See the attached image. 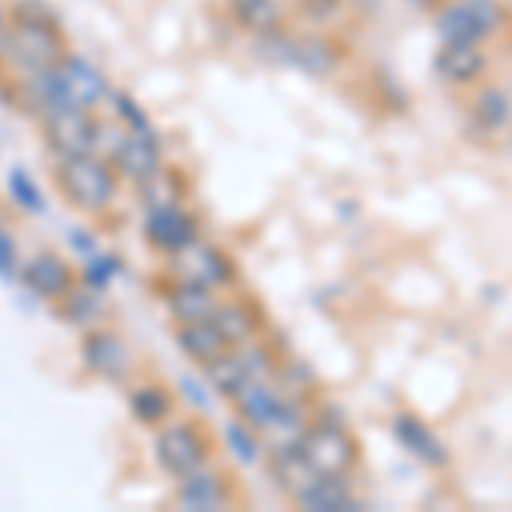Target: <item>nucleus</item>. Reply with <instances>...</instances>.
I'll use <instances>...</instances> for the list:
<instances>
[{
	"instance_id": "obj_1",
	"label": "nucleus",
	"mask_w": 512,
	"mask_h": 512,
	"mask_svg": "<svg viewBox=\"0 0 512 512\" xmlns=\"http://www.w3.org/2000/svg\"><path fill=\"white\" fill-rule=\"evenodd\" d=\"M4 48L28 76H35V72H48L62 62L65 38L59 24L48 18V14H35L28 7H21L11 18V24H7Z\"/></svg>"
},
{
	"instance_id": "obj_2",
	"label": "nucleus",
	"mask_w": 512,
	"mask_h": 512,
	"mask_svg": "<svg viewBox=\"0 0 512 512\" xmlns=\"http://www.w3.org/2000/svg\"><path fill=\"white\" fill-rule=\"evenodd\" d=\"M59 185L69 195L72 205L86 212H103L113 202L117 192V178L103 161L93 154H79V158H62L59 164Z\"/></svg>"
},
{
	"instance_id": "obj_3",
	"label": "nucleus",
	"mask_w": 512,
	"mask_h": 512,
	"mask_svg": "<svg viewBox=\"0 0 512 512\" xmlns=\"http://www.w3.org/2000/svg\"><path fill=\"white\" fill-rule=\"evenodd\" d=\"M41 113H45V140L59 158H79V154L96 151L99 127L89 110L72 103H59Z\"/></svg>"
},
{
	"instance_id": "obj_4",
	"label": "nucleus",
	"mask_w": 512,
	"mask_h": 512,
	"mask_svg": "<svg viewBox=\"0 0 512 512\" xmlns=\"http://www.w3.org/2000/svg\"><path fill=\"white\" fill-rule=\"evenodd\" d=\"M297 448L308 458V465L315 468L318 475H345L355 468L359 461V444L355 437L338 424H321L311 427V431L301 434Z\"/></svg>"
},
{
	"instance_id": "obj_5",
	"label": "nucleus",
	"mask_w": 512,
	"mask_h": 512,
	"mask_svg": "<svg viewBox=\"0 0 512 512\" xmlns=\"http://www.w3.org/2000/svg\"><path fill=\"white\" fill-rule=\"evenodd\" d=\"M154 451H158V465L175 478H185V475H192L195 468H202L205 454H209L205 437L188 424H168L164 431H158Z\"/></svg>"
},
{
	"instance_id": "obj_6",
	"label": "nucleus",
	"mask_w": 512,
	"mask_h": 512,
	"mask_svg": "<svg viewBox=\"0 0 512 512\" xmlns=\"http://www.w3.org/2000/svg\"><path fill=\"white\" fill-rule=\"evenodd\" d=\"M55 72H59V82L65 89V99L69 103L82 106V110L93 113L96 106H103L106 99H110V82H106L103 72L96 69L89 59H82L76 52H65L62 62L55 65Z\"/></svg>"
},
{
	"instance_id": "obj_7",
	"label": "nucleus",
	"mask_w": 512,
	"mask_h": 512,
	"mask_svg": "<svg viewBox=\"0 0 512 512\" xmlns=\"http://www.w3.org/2000/svg\"><path fill=\"white\" fill-rule=\"evenodd\" d=\"M270 373V359L263 352H222L219 359L209 362V383L212 390L222 393V396H233L239 390H246V386L253 383V379H263Z\"/></svg>"
},
{
	"instance_id": "obj_8",
	"label": "nucleus",
	"mask_w": 512,
	"mask_h": 512,
	"mask_svg": "<svg viewBox=\"0 0 512 512\" xmlns=\"http://www.w3.org/2000/svg\"><path fill=\"white\" fill-rule=\"evenodd\" d=\"M434 72L454 89L478 86L489 72V55L482 52V45H444L441 41L434 55Z\"/></svg>"
},
{
	"instance_id": "obj_9",
	"label": "nucleus",
	"mask_w": 512,
	"mask_h": 512,
	"mask_svg": "<svg viewBox=\"0 0 512 512\" xmlns=\"http://www.w3.org/2000/svg\"><path fill=\"white\" fill-rule=\"evenodd\" d=\"M434 31L444 45H482V41L492 38L468 0H444V4H437Z\"/></svg>"
},
{
	"instance_id": "obj_10",
	"label": "nucleus",
	"mask_w": 512,
	"mask_h": 512,
	"mask_svg": "<svg viewBox=\"0 0 512 512\" xmlns=\"http://www.w3.org/2000/svg\"><path fill=\"white\" fill-rule=\"evenodd\" d=\"M393 434H396V441L403 444V451H410L417 461H424V465H431V468H448L451 465L448 444H444L417 414H407V410L396 414L393 417Z\"/></svg>"
},
{
	"instance_id": "obj_11",
	"label": "nucleus",
	"mask_w": 512,
	"mask_h": 512,
	"mask_svg": "<svg viewBox=\"0 0 512 512\" xmlns=\"http://www.w3.org/2000/svg\"><path fill=\"white\" fill-rule=\"evenodd\" d=\"M147 239H151L158 250L178 253L195 243V222L188 219L175 202H158V205H151V216H147Z\"/></svg>"
},
{
	"instance_id": "obj_12",
	"label": "nucleus",
	"mask_w": 512,
	"mask_h": 512,
	"mask_svg": "<svg viewBox=\"0 0 512 512\" xmlns=\"http://www.w3.org/2000/svg\"><path fill=\"white\" fill-rule=\"evenodd\" d=\"M113 161H117V168L127 178H134L137 185H147V181H154L161 171L158 137L127 134L123 140H117V147H113Z\"/></svg>"
},
{
	"instance_id": "obj_13",
	"label": "nucleus",
	"mask_w": 512,
	"mask_h": 512,
	"mask_svg": "<svg viewBox=\"0 0 512 512\" xmlns=\"http://www.w3.org/2000/svg\"><path fill=\"white\" fill-rule=\"evenodd\" d=\"M178 274L181 280H192V284H205V287H222L233 280V263L226 260L219 250H212V246H185V250H178Z\"/></svg>"
},
{
	"instance_id": "obj_14",
	"label": "nucleus",
	"mask_w": 512,
	"mask_h": 512,
	"mask_svg": "<svg viewBox=\"0 0 512 512\" xmlns=\"http://www.w3.org/2000/svg\"><path fill=\"white\" fill-rule=\"evenodd\" d=\"M342 62V52L335 48V41L321 35H294L291 38V59L287 65L308 72V76H332Z\"/></svg>"
},
{
	"instance_id": "obj_15",
	"label": "nucleus",
	"mask_w": 512,
	"mask_h": 512,
	"mask_svg": "<svg viewBox=\"0 0 512 512\" xmlns=\"http://www.w3.org/2000/svg\"><path fill=\"white\" fill-rule=\"evenodd\" d=\"M294 499L311 512H345L355 506L345 475H315Z\"/></svg>"
},
{
	"instance_id": "obj_16",
	"label": "nucleus",
	"mask_w": 512,
	"mask_h": 512,
	"mask_svg": "<svg viewBox=\"0 0 512 512\" xmlns=\"http://www.w3.org/2000/svg\"><path fill=\"white\" fill-rule=\"evenodd\" d=\"M24 284L38 297H62V294H69V287H72V270L62 256L41 253L35 260H28V267H24Z\"/></svg>"
},
{
	"instance_id": "obj_17",
	"label": "nucleus",
	"mask_w": 512,
	"mask_h": 512,
	"mask_svg": "<svg viewBox=\"0 0 512 512\" xmlns=\"http://www.w3.org/2000/svg\"><path fill=\"white\" fill-rule=\"evenodd\" d=\"M178 345L181 352L188 355V359L202 362V366H209L212 359H219L222 352H229V338L219 332L216 321H188V325L178 328Z\"/></svg>"
},
{
	"instance_id": "obj_18",
	"label": "nucleus",
	"mask_w": 512,
	"mask_h": 512,
	"mask_svg": "<svg viewBox=\"0 0 512 512\" xmlns=\"http://www.w3.org/2000/svg\"><path fill=\"white\" fill-rule=\"evenodd\" d=\"M168 308L181 325H188V321H209L216 315L219 301H216V294H212V287L181 280L175 291L168 294Z\"/></svg>"
},
{
	"instance_id": "obj_19",
	"label": "nucleus",
	"mask_w": 512,
	"mask_h": 512,
	"mask_svg": "<svg viewBox=\"0 0 512 512\" xmlns=\"http://www.w3.org/2000/svg\"><path fill=\"white\" fill-rule=\"evenodd\" d=\"M512 120V99L506 89L499 86H482L472 99V123L485 134H499Z\"/></svg>"
},
{
	"instance_id": "obj_20",
	"label": "nucleus",
	"mask_w": 512,
	"mask_h": 512,
	"mask_svg": "<svg viewBox=\"0 0 512 512\" xmlns=\"http://www.w3.org/2000/svg\"><path fill=\"white\" fill-rule=\"evenodd\" d=\"M229 14L239 28L253 31V35L284 28V4L280 0H229Z\"/></svg>"
},
{
	"instance_id": "obj_21",
	"label": "nucleus",
	"mask_w": 512,
	"mask_h": 512,
	"mask_svg": "<svg viewBox=\"0 0 512 512\" xmlns=\"http://www.w3.org/2000/svg\"><path fill=\"white\" fill-rule=\"evenodd\" d=\"M222 478L205 472L202 468H195L192 475L181 478V489H178V502L185 509H198V512H209V509H219L222 506Z\"/></svg>"
},
{
	"instance_id": "obj_22",
	"label": "nucleus",
	"mask_w": 512,
	"mask_h": 512,
	"mask_svg": "<svg viewBox=\"0 0 512 512\" xmlns=\"http://www.w3.org/2000/svg\"><path fill=\"white\" fill-rule=\"evenodd\" d=\"M86 366L99 376L117 379L123 376V369H127V349H123V342L117 335L99 332L86 342Z\"/></svg>"
},
{
	"instance_id": "obj_23",
	"label": "nucleus",
	"mask_w": 512,
	"mask_h": 512,
	"mask_svg": "<svg viewBox=\"0 0 512 512\" xmlns=\"http://www.w3.org/2000/svg\"><path fill=\"white\" fill-rule=\"evenodd\" d=\"M274 475H277L280 489L297 495L318 472L308 465V458H304L297 444H284V448H277V454H274Z\"/></svg>"
},
{
	"instance_id": "obj_24",
	"label": "nucleus",
	"mask_w": 512,
	"mask_h": 512,
	"mask_svg": "<svg viewBox=\"0 0 512 512\" xmlns=\"http://www.w3.org/2000/svg\"><path fill=\"white\" fill-rule=\"evenodd\" d=\"M212 321L219 325V332L229 338V345L236 342H250L256 332V318L250 315L246 304H219Z\"/></svg>"
},
{
	"instance_id": "obj_25",
	"label": "nucleus",
	"mask_w": 512,
	"mask_h": 512,
	"mask_svg": "<svg viewBox=\"0 0 512 512\" xmlns=\"http://www.w3.org/2000/svg\"><path fill=\"white\" fill-rule=\"evenodd\" d=\"M168 393L158 390V386H140V390H134V396H130V410L147 420V424H158V420H164V414H168Z\"/></svg>"
},
{
	"instance_id": "obj_26",
	"label": "nucleus",
	"mask_w": 512,
	"mask_h": 512,
	"mask_svg": "<svg viewBox=\"0 0 512 512\" xmlns=\"http://www.w3.org/2000/svg\"><path fill=\"white\" fill-rule=\"evenodd\" d=\"M226 444H229V451L236 454V461H243V465H256V461H260V441H256L243 420L226 424Z\"/></svg>"
},
{
	"instance_id": "obj_27",
	"label": "nucleus",
	"mask_w": 512,
	"mask_h": 512,
	"mask_svg": "<svg viewBox=\"0 0 512 512\" xmlns=\"http://www.w3.org/2000/svg\"><path fill=\"white\" fill-rule=\"evenodd\" d=\"M113 106H117L120 120L127 123L130 134H144V137H158V130H154L151 117H147L144 110L137 106V99H130L127 93H113Z\"/></svg>"
},
{
	"instance_id": "obj_28",
	"label": "nucleus",
	"mask_w": 512,
	"mask_h": 512,
	"mask_svg": "<svg viewBox=\"0 0 512 512\" xmlns=\"http://www.w3.org/2000/svg\"><path fill=\"white\" fill-rule=\"evenodd\" d=\"M11 192H14V198H18L21 205H28L31 212L45 209V198H41L38 185L28 175H24V171H11Z\"/></svg>"
},
{
	"instance_id": "obj_29",
	"label": "nucleus",
	"mask_w": 512,
	"mask_h": 512,
	"mask_svg": "<svg viewBox=\"0 0 512 512\" xmlns=\"http://www.w3.org/2000/svg\"><path fill=\"white\" fill-rule=\"evenodd\" d=\"M297 7H301V14L308 21L315 24H328L332 18H338L345 7V0H297Z\"/></svg>"
},
{
	"instance_id": "obj_30",
	"label": "nucleus",
	"mask_w": 512,
	"mask_h": 512,
	"mask_svg": "<svg viewBox=\"0 0 512 512\" xmlns=\"http://www.w3.org/2000/svg\"><path fill=\"white\" fill-rule=\"evenodd\" d=\"M468 4L475 7V14L482 18L485 28H489V35H499V31L506 28V7H502L499 0H468Z\"/></svg>"
},
{
	"instance_id": "obj_31",
	"label": "nucleus",
	"mask_w": 512,
	"mask_h": 512,
	"mask_svg": "<svg viewBox=\"0 0 512 512\" xmlns=\"http://www.w3.org/2000/svg\"><path fill=\"white\" fill-rule=\"evenodd\" d=\"M14 267H18V246L7 229H0V277H11Z\"/></svg>"
},
{
	"instance_id": "obj_32",
	"label": "nucleus",
	"mask_w": 512,
	"mask_h": 512,
	"mask_svg": "<svg viewBox=\"0 0 512 512\" xmlns=\"http://www.w3.org/2000/svg\"><path fill=\"white\" fill-rule=\"evenodd\" d=\"M89 280H93V287L99 291V287H106L110 284V277H113V260H93L89 263Z\"/></svg>"
},
{
	"instance_id": "obj_33",
	"label": "nucleus",
	"mask_w": 512,
	"mask_h": 512,
	"mask_svg": "<svg viewBox=\"0 0 512 512\" xmlns=\"http://www.w3.org/2000/svg\"><path fill=\"white\" fill-rule=\"evenodd\" d=\"M181 390H185L188 396H195L198 407H209V396H205L202 390H198V383H192V379H185V383H181Z\"/></svg>"
},
{
	"instance_id": "obj_34",
	"label": "nucleus",
	"mask_w": 512,
	"mask_h": 512,
	"mask_svg": "<svg viewBox=\"0 0 512 512\" xmlns=\"http://www.w3.org/2000/svg\"><path fill=\"white\" fill-rule=\"evenodd\" d=\"M420 4H444V0H420Z\"/></svg>"
}]
</instances>
